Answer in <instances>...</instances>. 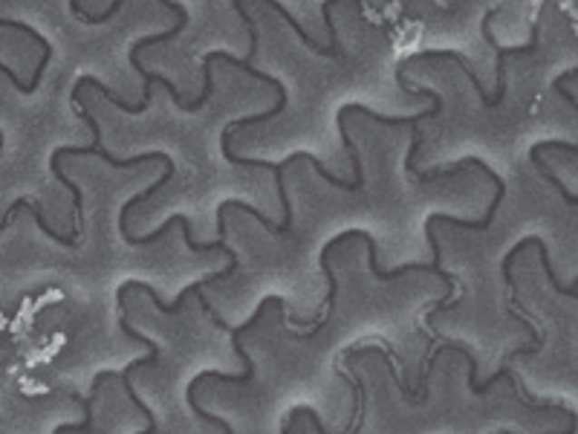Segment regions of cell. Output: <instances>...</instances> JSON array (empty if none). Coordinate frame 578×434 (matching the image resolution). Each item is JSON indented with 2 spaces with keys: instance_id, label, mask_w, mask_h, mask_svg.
Instances as JSON below:
<instances>
[{
  "instance_id": "obj_5",
  "label": "cell",
  "mask_w": 578,
  "mask_h": 434,
  "mask_svg": "<svg viewBox=\"0 0 578 434\" xmlns=\"http://www.w3.org/2000/svg\"><path fill=\"white\" fill-rule=\"evenodd\" d=\"M529 160H533V165L538 168V174H541L546 182H550V185H553V189H555L561 197H564V203H567L570 209H575V206H578V197H575L573 192H567V185H564V182H561V180L553 174V168H550V165H544V163H541V151L529 148Z\"/></svg>"
},
{
  "instance_id": "obj_1",
  "label": "cell",
  "mask_w": 578,
  "mask_h": 434,
  "mask_svg": "<svg viewBox=\"0 0 578 434\" xmlns=\"http://www.w3.org/2000/svg\"><path fill=\"white\" fill-rule=\"evenodd\" d=\"M119 328H122V333L128 336V339H136V342H142L145 348H148V356L145 360H133L128 368L124 370H99L96 374V380H93V391H90V397L82 402L84 406V423H75V426H58L55 431H61V434H67V431H90V426H93V402H96V397H99V389H102V382L104 380H122V385H124V391H128V397H131V402L145 414V420H148V431H160L156 429V420H153V411L145 406L142 399H139V394L133 391V385H131V374L133 370H139V368H156L160 365V345L153 342V339H148V336H142V333H136L131 324H128V316H122L119 319Z\"/></svg>"
},
{
  "instance_id": "obj_9",
  "label": "cell",
  "mask_w": 578,
  "mask_h": 434,
  "mask_svg": "<svg viewBox=\"0 0 578 434\" xmlns=\"http://www.w3.org/2000/svg\"><path fill=\"white\" fill-rule=\"evenodd\" d=\"M38 209V203H29V200L26 197H21V200H15V203H12V209H6V214H4V221H0V232H4L12 221H15V214H18V212H29V214H33Z\"/></svg>"
},
{
  "instance_id": "obj_2",
  "label": "cell",
  "mask_w": 578,
  "mask_h": 434,
  "mask_svg": "<svg viewBox=\"0 0 578 434\" xmlns=\"http://www.w3.org/2000/svg\"><path fill=\"white\" fill-rule=\"evenodd\" d=\"M497 18V9H489L486 15H483V38L489 41V46L495 50V58H497V93L495 96H489L486 107H501V102L506 99V58L512 55H529L538 50L541 44V21L533 24V38H529L526 46H501L497 44V38L492 35V21Z\"/></svg>"
},
{
  "instance_id": "obj_7",
  "label": "cell",
  "mask_w": 578,
  "mask_h": 434,
  "mask_svg": "<svg viewBox=\"0 0 578 434\" xmlns=\"http://www.w3.org/2000/svg\"><path fill=\"white\" fill-rule=\"evenodd\" d=\"M50 168H53V177L61 182V185H67L70 189V194H73V203H75V217H78V226L84 223V197H82V189H78V185L70 180V177H64V172H61V160L58 157H53L50 160Z\"/></svg>"
},
{
  "instance_id": "obj_6",
  "label": "cell",
  "mask_w": 578,
  "mask_h": 434,
  "mask_svg": "<svg viewBox=\"0 0 578 434\" xmlns=\"http://www.w3.org/2000/svg\"><path fill=\"white\" fill-rule=\"evenodd\" d=\"M533 246H538V252H541V263H544V272H546V278H550V284H553V290L555 292H561V296H567V299H575L578 296V290H575V284L573 287H564L558 281V275H555V270H553V258H550V246L544 243V238H535L533 241Z\"/></svg>"
},
{
  "instance_id": "obj_8",
  "label": "cell",
  "mask_w": 578,
  "mask_h": 434,
  "mask_svg": "<svg viewBox=\"0 0 578 434\" xmlns=\"http://www.w3.org/2000/svg\"><path fill=\"white\" fill-rule=\"evenodd\" d=\"M299 417H309L312 426H316V431H327V426L321 423V417H318L316 411H312V409H307V406H299V409H295V411L289 414V420L284 423V431H289V429L295 426V420H299Z\"/></svg>"
},
{
  "instance_id": "obj_4",
  "label": "cell",
  "mask_w": 578,
  "mask_h": 434,
  "mask_svg": "<svg viewBox=\"0 0 578 434\" xmlns=\"http://www.w3.org/2000/svg\"><path fill=\"white\" fill-rule=\"evenodd\" d=\"M238 4H243V0H231V6H238ZM263 4L272 6V9L280 15V18H284V21L295 29V35H299V38H301V41H304V44L309 46V50L316 53V55H327V58H338V55H341L338 46H324V44H318L316 38H312V35L307 33V29H304L299 21H295V15H289V9H287V6H280L278 0H263Z\"/></svg>"
},
{
  "instance_id": "obj_3",
  "label": "cell",
  "mask_w": 578,
  "mask_h": 434,
  "mask_svg": "<svg viewBox=\"0 0 578 434\" xmlns=\"http://www.w3.org/2000/svg\"><path fill=\"white\" fill-rule=\"evenodd\" d=\"M231 209H238V212H243V214H249V217H255V221L267 226V232H272V235H289V232H292V226H287V223H272L267 214L258 212L255 206L243 203V200H223V203L217 206V238H226V212H231Z\"/></svg>"
}]
</instances>
